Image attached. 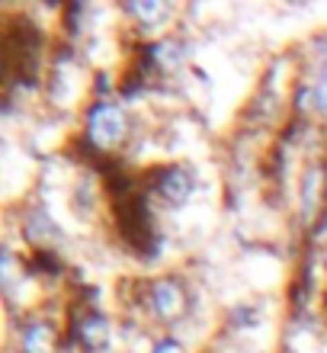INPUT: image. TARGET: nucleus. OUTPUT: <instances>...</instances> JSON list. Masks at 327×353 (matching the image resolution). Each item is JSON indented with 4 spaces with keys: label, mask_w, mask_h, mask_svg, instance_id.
<instances>
[{
    "label": "nucleus",
    "mask_w": 327,
    "mask_h": 353,
    "mask_svg": "<svg viewBox=\"0 0 327 353\" xmlns=\"http://www.w3.org/2000/svg\"><path fill=\"white\" fill-rule=\"evenodd\" d=\"M151 353H180V344L173 341V337H164V341H158L154 344V350Z\"/></svg>",
    "instance_id": "nucleus-9"
},
{
    "label": "nucleus",
    "mask_w": 327,
    "mask_h": 353,
    "mask_svg": "<svg viewBox=\"0 0 327 353\" xmlns=\"http://www.w3.org/2000/svg\"><path fill=\"white\" fill-rule=\"evenodd\" d=\"M145 308L151 312V318H158L164 325H173L187 315L189 308V296L187 286L173 276H158L145 286Z\"/></svg>",
    "instance_id": "nucleus-2"
},
{
    "label": "nucleus",
    "mask_w": 327,
    "mask_h": 353,
    "mask_svg": "<svg viewBox=\"0 0 327 353\" xmlns=\"http://www.w3.org/2000/svg\"><path fill=\"white\" fill-rule=\"evenodd\" d=\"M23 232H26V238L36 248H52V244L58 241V225L48 219V212H42V209H29L26 215V225H23Z\"/></svg>",
    "instance_id": "nucleus-6"
},
{
    "label": "nucleus",
    "mask_w": 327,
    "mask_h": 353,
    "mask_svg": "<svg viewBox=\"0 0 327 353\" xmlns=\"http://www.w3.org/2000/svg\"><path fill=\"white\" fill-rule=\"evenodd\" d=\"M311 97H315V106H318L321 112H327V68L321 71V77L315 81V87H311Z\"/></svg>",
    "instance_id": "nucleus-8"
},
{
    "label": "nucleus",
    "mask_w": 327,
    "mask_h": 353,
    "mask_svg": "<svg viewBox=\"0 0 327 353\" xmlns=\"http://www.w3.org/2000/svg\"><path fill=\"white\" fill-rule=\"evenodd\" d=\"M71 331H74V341L84 347L87 353L103 350V347L109 344V334H112L109 318H106L103 312H84V315H77Z\"/></svg>",
    "instance_id": "nucleus-4"
},
{
    "label": "nucleus",
    "mask_w": 327,
    "mask_h": 353,
    "mask_svg": "<svg viewBox=\"0 0 327 353\" xmlns=\"http://www.w3.org/2000/svg\"><path fill=\"white\" fill-rule=\"evenodd\" d=\"M84 135L96 151H112L129 135V116L116 100H96L84 112Z\"/></svg>",
    "instance_id": "nucleus-1"
},
{
    "label": "nucleus",
    "mask_w": 327,
    "mask_h": 353,
    "mask_svg": "<svg viewBox=\"0 0 327 353\" xmlns=\"http://www.w3.org/2000/svg\"><path fill=\"white\" fill-rule=\"evenodd\" d=\"M125 13H129L131 19L145 23V26H154V23H160L164 17H170V7H164V3H145V0H138V3H125Z\"/></svg>",
    "instance_id": "nucleus-7"
},
{
    "label": "nucleus",
    "mask_w": 327,
    "mask_h": 353,
    "mask_svg": "<svg viewBox=\"0 0 327 353\" xmlns=\"http://www.w3.org/2000/svg\"><path fill=\"white\" fill-rule=\"evenodd\" d=\"M17 347H19V353H55L58 331L48 325L45 318H32V321H26V325L19 327Z\"/></svg>",
    "instance_id": "nucleus-5"
},
{
    "label": "nucleus",
    "mask_w": 327,
    "mask_h": 353,
    "mask_svg": "<svg viewBox=\"0 0 327 353\" xmlns=\"http://www.w3.org/2000/svg\"><path fill=\"white\" fill-rule=\"evenodd\" d=\"M151 180H154V183H151V190H158V196L167 205L189 203V196H193V190H196V183H193V174H189L187 168H180V164L160 168L158 174L151 176Z\"/></svg>",
    "instance_id": "nucleus-3"
},
{
    "label": "nucleus",
    "mask_w": 327,
    "mask_h": 353,
    "mask_svg": "<svg viewBox=\"0 0 327 353\" xmlns=\"http://www.w3.org/2000/svg\"><path fill=\"white\" fill-rule=\"evenodd\" d=\"M324 270H327V251H324Z\"/></svg>",
    "instance_id": "nucleus-10"
}]
</instances>
